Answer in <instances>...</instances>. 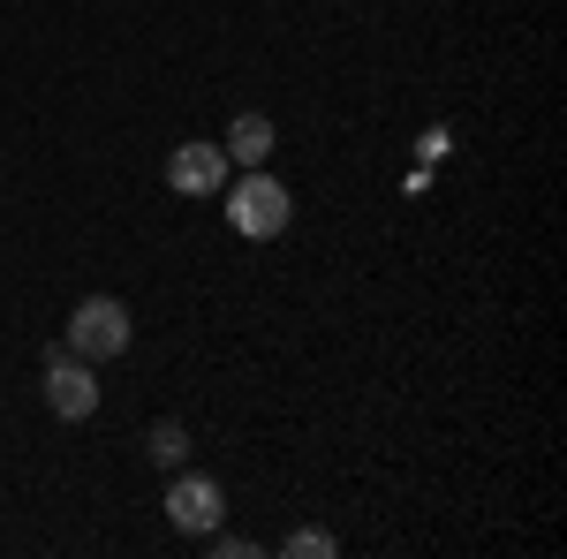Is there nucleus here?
Listing matches in <instances>:
<instances>
[{"mask_svg":"<svg viewBox=\"0 0 567 559\" xmlns=\"http://www.w3.org/2000/svg\"><path fill=\"white\" fill-rule=\"evenodd\" d=\"M45 408L61 416V424H84L91 408H99V379H91V363L84 355H53V371H45Z\"/></svg>","mask_w":567,"mask_h":559,"instance_id":"3","label":"nucleus"},{"mask_svg":"<svg viewBox=\"0 0 567 559\" xmlns=\"http://www.w3.org/2000/svg\"><path fill=\"white\" fill-rule=\"evenodd\" d=\"M227 219H235V235H250V242H272L280 227H288V189L272 182L265 167H250L235 189H227Z\"/></svg>","mask_w":567,"mask_h":559,"instance_id":"2","label":"nucleus"},{"mask_svg":"<svg viewBox=\"0 0 567 559\" xmlns=\"http://www.w3.org/2000/svg\"><path fill=\"white\" fill-rule=\"evenodd\" d=\"M280 552H288V559H333V552H341V545H333L326 529H296V537H288Z\"/></svg>","mask_w":567,"mask_h":559,"instance_id":"8","label":"nucleus"},{"mask_svg":"<svg viewBox=\"0 0 567 559\" xmlns=\"http://www.w3.org/2000/svg\"><path fill=\"white\" fill-rule=\"evenodd\" d=\"M272 144H280V136H272L265 114H235V130H227L219 152H227V159H243V167H265V159H272Z\"/></svg>","mask_w":567,"mask_h":559,"instance_id":"6","label":"nucleus"},{"mask_svg":"<svg viewBox=\"0 0 567 559\" xmlns=\"http://www.w3.org/2000/svg\"><path fill=\"white\" fill-rule=\"evenodd\" d=\"M219 515H227V499H219L213 476H175V491H167V521L189 529V537H213Z\"/></svg>","mask_w":567,"mask_h":559,"instance_id":"4","label":"nucleus"},{"mask_svg":"<svg viewBox=\"0 0 567 559\" xmlns=\"http://www.w3.org/2000/svg\"><path fill=\"white\" fill-rule=\"evenodd\" d=\"M219 182H227V152H219V144H175L167 189H182V197H213Z\"/></svg>","mask_w":567,"mask_h":559,"instance_id":"5","label":"nucleus"},{"mask_svg":"<svg viewBox=\"0 0 567 559\" xmlns=\"http://www.w3.org/2000/svg\"><path fill=\"white\" fill-rule=\"evenodd\" d=\"M130 348V310L114 296H84L69 310V355H84V363H114Z\"/></svg>","mask_w":567,"mask_h":559,"instance_id":"1","label":"nucleus"},{"mask_svg":"<svg viewBox=\"0 0 567 559\" xmlns=\"http://www.w3.org/2000/svg\"><path fill=\"white\" fill-rule=\"evenodd\" d=\"M144 446H152V462H159V469H182V454H189V431H182V424H152V438H144Z\"/></svg>","mask_w":567,"mask_h":559,"instance_id":"7","label":"nucleus"}]
</instances>
